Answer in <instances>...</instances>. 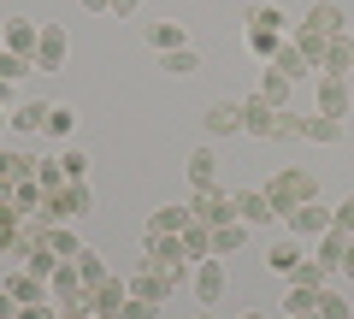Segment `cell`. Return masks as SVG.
Instances as JSON below:
<instances>
[{
  "instance_id": "obj_48",
  "label": "cell",
  "mask_w": 354,
  "mask_h": 319,
  "mask_svg": "<svg viewBox=\"0 0 354 319\" xmlns=\"http://www.w3.org/2000/svg\"><path fill=\"white\" fill-rule=\"evenodd\" d=\"M337 272H342V278H354V243H348V255H342V266H337Z\"/></svg>"
},
{
  "instance_id": "obj_16",
  "label": "cell",
  "mask_w": 354,
  "mask_h": 319,
  "mask_svg": "<svg viewBox=\"0 0 354 319\" xmlns=\"http://www.w3.org/2000/svg\"><path fill=\"white\" fill-rule=\"evenodd\" d=\"M319 71H325V77H348V71H354V42H348V30L325 42V65H319Z\"/></svg>"
},
{
  "instance_id": "obj_34",
  "label": "cell",
  "mask_w": 354,
  "mask_h": 319,
  "mask_svg": "<svg viewBox=\"0 0 354 319\" xmlns=\"http://www.w3.org/2000/svg\"><path fill=\"white\" fill-rule=\"evenodd\" d=\"M160 65H165V71H171V77H189V71H195V65H201V60H195L189 48H171V53H160Z\"/></svg>"
},
{
  "instance_id": "obj_26",
  "label": "cell",
  "mask_w": 354,
  "mask_h": 319,
  "mask_svg": "<svg viewBox=\"0 0 354 319\" xmlns=\"http://www.w3.org/2000/svg\"><path fill=\"white\" fill-rule=\"evenodd\" d=\"M71 266H77V278H83V284H88V290H95V284H106V278H113V272H106V260H101V255H95V248H83V255H77V260H71Z\"/></svg>"
},
{
  "instance_id": "obj_56",
  "label": "cell",
  "mask_w": 354,
  "mask_h": 319,
  "mask_svg": "<svg viewBox=\"0 0 354 319\" xmlns=\"http://www.w3.org/2000/svg\"><path fill=\"white\" fill-rule=\"evenodd\" d=\"M348 42H354V30H348Z\"/></svg>"
},
{
  "instance_id": "obj_44",
  "label": "cell",
  "mask_w": 354,
  "mask_h": 319,
  "mask_svg": "<svg viewBox=\"0 0 354 319\" xmlns=\"http://www.w3.org/2000/svg\"><path fill=\"white\" fill-rule=\"evenodd\" d=\"M290 136H301V118L283 107V113H278V142H290Z\"/></svg>"
},
{
  "instance_id": "obj_7",
  "label": "cell",
  "mask_w": 354,
  "mask_h": 319,
  "mask_svg": "<svg viewBox=\"0 0 354 319\" xmlns=\"http://www.w3.org/2000/svg\"><path fill=\"white\" fill-rule=\"evenodd\" d=\"M65 53H71V36H65V24H41V42H36V71H59Z\"/></svg>"
},
{
  "instance_id": "obj_21",
  "label": "cell",
  "mask_w": 354,
  "mask_h": 319,
  "mask_svg": "<svg viewBox=\"0 0 354 319\" xmlns=\"http://www.w3.org/2000/svg\"><path fill=\"white\" fill-rule=\"evenodd\" d=\"M195 290H201V302H218L225 295V266L218 260H195Z\"/></svg>"
},
{
  "instance_id": "obj_38",
  "label": "cell",
  "mask_w": 354,
  "mask_h": 319,
  "mask_svg": "<svg viewBox=\"0 0 354 319\" xmlns=\"http://www.w3.org/2000/svg\"><path fill=\"white\" fill-rule=\"evenodd\" d=\"M36 183H41V190H59V183H65V172H59V160H36Z\"/></svg>"
},
{
  "instance_id": "obj_35",
  "label": "cell",
  "mask_w": 354,
  "mask_h": 319,
  "mask_svg": "<svg viewBox=\"0 0 354 319\" xmlns=\"http://www.w3.org/2000/svg\"><path fill=\"white\" fill-rule=\"evenodd\" d=\"M301 266V243H278L272 248V272H295Z\"/></svg>"
},
{
  "instance_id": "obj_9",
  "label": "cell",
  "mask_w": 354,
  "mask_h": 319,
  "mask_svg": "<svg viewBox=\"0 0 354 319\" xmlns=\"http://www.w3.org/2000/svg\"><path fill=\"white\" fill-rule=\"evenodd\" d=\"M236 219L260 230V225H272V219H278V201H272L266 190H242V195H236Z\"/></svg>"
},
{
  "instance_id": "obj_20",
  "label": "cell",
  "mask_w": 354,
  "mask_h": 319,
  "mask_svg": "<svg viewBox=\"0 0 354 319\" xmlns=\"http://www.w3.org/2000/svg\"><path fill=\"white\" fill-rule=\"evenodd\" d=\"M290 89H295V83H290V77L278 71V65H260V89H254V95H260V101L283 107V101H290Z\"/></svg>"
},
{
  "instance_id": "obj_8",
  "label": "cell",
  "mask_w": 354,
  "mask_h": 319,
  "mask_svg": "<svg viewBox=\"0 0 354 319\" xmlns=\"http://www.w3.org/2000/svg\"><path fill=\"white\" fill-rule=\"evenodd\" d=\"M278 113H283V107L248 95V101H242V130H248V136H278Z\"/></svg>"
},
{
  "instance_id": "obj_24",
  "label": "cell",
  "mask_w": 354,
  "mask_h": 319,
  "mask_svg": "<svg viewBox=\"0 0 354 319\" xmlns=\"http://www.w3.org/2000/svg\"><path fill=\"white\" fill-rule=\"evenodd\" d=\"M41 284H48V278H36V272H12V278H6V290H12L18 307H30V302H41Z\"/></svg>"
},
{
  "instance_id": "obj_1",
  "label": "cell",
  "mask_w": 354,
  "mask_h": 319,
  "mask_svg": "<svg viewBox=\"0 0 354 319\" xmlns=\"http://www.w3.org/2000/svg\"><path fill=\"white\" fill-rule=\"evenodd\" d=\"M148 272H160L165 284H177L183 272H189V248H183V237H148V260H142Z\"/></svg>"
},
{
  "instance_id": "obj_2",
  "label": "cell",
  "mask_w": 354,
  "mask_h": 319,
  "mask_svg": "<svg viewBox=\"0 0 354 319\" xmlns=\"http://www.w3.org/2000/svg\"><path fill=\"white\" fill-rule=\"evenodd\" d=\"M88 207H95V195H88V183H83V178H65L59 190L48 195V207H41V219H48V225H59V219H77V213H88Z\"/></svg>"
},
{
  "instance_id": "obj_30",
  "label": "cell",
  "mask_w": 354,
  "mask_h": 319,
  "mask_svg": "<svg viewBox=\"0 0 354 319\" xmlns=\"http://www.w3.org/2000/svg\"><path fill=\"white\" fill-rule=\"evenodd\" d=\"M148 42L160 53H171V48H183V24H171V18H165V24H148Z\"/></svg>"
},
{
  "instance_id": "obj_47",
  "label": "cell",
  "mask_w": 354,
  "mask_h": 319,
  "mask_svg": "<svg viewBox=\"0 0 354 319\" xmlns=\"http://www.w3.org/2000/svg\"><path fill=\"white\" fill-rule=\"evenodd\" d=\"M136 6H142V0H113V18H130Z\"/></svg>"
},
{
  "instance_id": "obj_37",
  "label": "cell",
  "mask_w": 354,
  "mask_h": 319,
  "mask_svg": "<svg viewBox=\"0 0 354 319\" xmlns=\"http://www.w3.org/2000/svg\"><path fill=\"white\" fill-rule=\"evenodd\" d=\"M71 130H77V113L71 107H53L48 113V136H71Z\"/></svg>"
},
{
  "instance_id": "obj_36",
  "label": "cell",
  "mask_w": 354,
  "mask_h": 319,
  "mask_svg": "<svg viewBox=\"0 0 354 319\" xmlns=\"http://www.w3.org/2000/svg\"><path fill=\"white\" fill-rule=\"evenodd\" d=\"M290 278H295V284H307V290H325V266H319V260H301Z\"/></svg>"
},
{
  "instance_id": "obj_43",
  "label": "cell",
  "mask_w": 354,
  "mask_h": 319,
  "mask_svg": "<svg viewBox=\"0 0 354 319\" xmlns=\"http://www.w3.org/2000/svg\"><path fill=\"white\" fill-rule=\"evenodd\" d=\"M330 225H337V230H348V237H354V195H348V201H337V207H330Z\"/></svg>"
},
{
  "instance_id": "obj_54",
  "label": "cell",
  "mask_w": 354,
  "mask_h": 319,
  "mask_svg": "<svg viewBox=\"0 0 354 319\" xmlns=\"http://www.w3.org/2000/svg\"><path fill=\"white\" fill-rule=\"evenodd\" d=\"M195 319H213V313H195Z\"/></svg>"
},
{
  "instance_id": "obj_17",
  "label": "cell",
  "mask_w": 354,
  "mask_h": 319,
  "mask_svg": "<svg viewBox=\"0 0 354 319\" xmlns=\"http://www.w3.org/2000/svg\"><path fill=\"white\" fill-rule=\"evenodd\" d=\"M195 219H189V207H153V219H148V237H183Z\"/></svg>"
},
{
  "instance_id": "obj_27",
  "label": "cell",
  "mask_w": 354,
  "mask_h": 319,
  "mask_svg": "<svg viewBox=\"0 0 354 319\" xmlns=\"http://www.w3.org/2000/svg\"><path fill=\"white\" fill-rule=\"evenodd\" d=\"M248 24H254V30H272V36H283V30H290V12H283V6H254Z\"/></svg>"
},
{
  "instance_id": "obj_13",
  "label": "cell",
  "mask_w": 354,
  "mask_h": 319,
  "mask_svg": "<svg viewBox=\"0 0 354 319\" xmlns=\"http://www.w3.org/2000/svg\"><path fill=\"white\" fill-rule=\"evenodd\" d=\"M319 113H325V118H348L354 113L348 83H342V77H319Z\"/></svg>"
},
{
  "instance_id": "obj_40",
  "label": "cell",
  "mask_w": 354,
  "mask_h": 319,
  "mask_svg": "<svg viewBox=\"0 0 354 319\" xmlns=\"http://www.w3.org/2000/svg\"><path fill=\"white\" fill-rule=\"evenodd\" d=\"M18 225H24V219H18L12 207H0V248H18Z\"/></svg>"
},
{
  "instance_id": "obj_55",
  "label": "cell",
  "mask_w": 354,
  "mask_h": 319,
  "mask_svg": "<svg viewBox=\"0 0 354 319\" xmlns=\"http://www.w3.org/2000/svg\"><path fill=\"white\" fill-rule=\"evenodd\" d=\"M301 319H319V313H301Z\"/></svg>"
},
{
  "instance_id": "obj_5",
  "label": "cell",
  "mask_w": 354,
  "mask_h": 319,
  "mask_svg": "<svg viewBox=\"0 0 354 319\" xmlns=\"http://www.w3.org/2000/svg\"><path fill=\"white\" fill-rule=\"evenodd\" d=\"M283 225H290V237H325V230H330V207H319V195H313V201L290 207Z\"/></svg>"
},
{
  "instance_id": "obj_32",
  "label": "cell",
  "mask_w": 354,
  "mask_h": 319,
  "mask_svg": "<svg viewBox=\"0 0 354 319\" xmlns=\"http://www.w3.org/2000/svg\"><path fill=\"white\" fill-rule=\"evenodd\" d=\"M319 319H354V302L337 290H319Z\"/></svg>"
},
{
  "instance_id": "obj_39",
  "label": "cell",
  "mask_w": 354,
  "mask_h": 319,
  "mask_svg": "<svg viewBox=\"0 0 354 319\" xmlns=\"http://www.w3.org/2000/svg\"><path fill=\"white\" fill-rule=\"evenodd\" d=\"M118 319H160V302H142V295H130V302L118 307Z\"/></svg>"
},
{
  "instance_id": "obj_29",
  "label": "cell",
  "mask_w": 354,
  "mask_h": 319,
  "mask_svg": "<svg viewBox=\"0 0 354 319\" xmlns=\"http://www.w3.org/2000/svg\"><path fill=\"white\" fill-rule=\"evenodd\" d=\"M183 248H189V260H213V230L189 225V230H183Z\"/></svg>"
},
{
  "instance_id": "obj_6",
  "label": "cell",
  "mask_w": 354,
  "mask_h": 319,
  "mask_svg": "<svg viewBox=\"0 0 354 319\" xmlns=\"http://www.w3.org/2000/svg\"><path fill=\"white\" fill-rule=\"evenodd\" d=\"M48 284H53V307H88V295H95L83 278H77L71 260H65V266H53V278H48Z\"/></svg>"
},
{
  "instance_id": "obj_3",
  "label": "cell",
  "mask_w": 354,
  "mask_h": 319,
  "mask_svg": "<svg viewBox=\"0 0 354 319\" xmlns=\"http://www.w3.org/2000/svg\"><path fill=\"white\" fill-rule=\"evenodd\" d=\"M189 219L195 225H230V219H236V195H225L218 190V183H207V190H195V201H189Z\"/></svg>"
},
{
  "instance_id": "obj_42",
  "label": "cell",
  "mask_w": 354,
  "mask_h": 319,
  "mask_svg": "<svg viewBox=\"0 0 354 319\" xmlns=\"http://www.w3.org/2000/svg\"><path fill=\"white\" fill-rule=\"evenodd\" d=\"M59 172H65V178H83V172H88V154L65 148V154H59Z\"/></svg>"
},
{
  "instance_id": "obj_51",
  "label": "cell",
  "mask_w": 354,
  "mask_h": 319,
  "mask_svg": "<svg viewBox=\"0 0 354 319\" xmlns=\"http://www.w3.org/2000/svg\"><path fill=\"white\" fill-rule=\"evenodd\" d=\"M6 101H12V83H6V77H0V107H6Z\"/></svg>"
},
{
  "instance_id": "obj_15",
  "label": "cell",
  "mask_w": 354,
  "mask_h": 319,
  "mask_svg": "<svg viewBox=\"0 0 354 319\" xmlns=\"http://www.w3.org/2000/svg\"><path fill=\"white\" fill-rule=\"evenodd\" d=\"M266 65H278V71L290 77V83H301V77L313 71V60H307V48H301V42H283V48L272 53V60H266Z\"/></svg>"
},
{
  "instance_id": "obj_41",
  "label": "cell",
  "mask_w": 354,
  "mask_h": 319,
  "mask_svg": "<svg viewBox=\"0 0 354 319\" xmlns=\"http://www.w3.org/2000/svg\"><path fill=\"white\" fill-rule=\"evenodd\" d=\"M24 71H36V65H30V60H18V53H0V77H6V83H18Z\"/></svg>"
},
{
  "instance_id": "obj_53",
  "label": "cell",
  "mask_w": 354,
  "mask_h": 319,
  "mask_svg": "<svg viewBox=\"0 0 354 319\" xmlns=\"http://www.w3.org/2000/svg\"><path fill=\"white\" fill-rule=\"evenodd\" d=\"M88 319H106V313H88Z\"/></svg>"
},
{
  "instance_id": "obj_50",
  "label": "cell",
  "mask_w": 354,
  "mask_h": 319,
  "mask_svg": "<svg viewBox=\"0 0 354 319\" xmlns=\"http://www.w3.org/2000/svg\"><path fill=\"white\" fill-rule=\"evenodd\" d=\"M88 12H113V0H83Z\"/></svg>"
},
{
  "instance_id": "obj_4",
  "label": "cell",
  "mask_w": 354,
  "mask_h": 319,
  "mask_svg": "<svg viewBox=\"0 0 354 319\" xmlns=\"http://www.w3.org/2000/svg\"><path fill=\"white\" fill-rule=\"evenodd\" d=\"M266 195H272V201H278V213H290V207L313 201V195H319V183L307 178V172H278V178L266 183Z\"/></svg>"
},
{
  "instance_id": "obj_11",
  "label": "cell",
  "mask_w": 354,
  "mask_h": 319,
  "mask_svg": "<svg viewBox=\"0 0 354 319\" xmlns=\"http://www.w3.org/2000/svg\"><path fill=\"white\" fill-rule=\"evenodd\" d=\"M301 30H307V36H319V42H330V36H342L348 24H342V6H330V0H319L313 12L301 18Z\"/></svg>"
},
{
  "instance_id": "obj_45",
  "label": "cell",
  "mask_w": 354,
  "mask_h": 319,
  "mask_svg": "<svg viewBox=\"0 0 354 319\" xmlns=\"http://www.w3.org/2000/svg\"><path fill=\"white\" fill-rule=\"evenodd\" d=\"M18 319H59V307L53 302H30V307H18Z\"/></svg>"
},
{
  "instance_id": "obj_28",
  "label": "cell",
  "mask_w": 354,
  "mask_h": 319,
  "mask_svg": "<svg viewBox=\"0 0 354 319\" xmlns=\"http://www.w3.org/2000/svg\"><path fill=\"white\" fill-rule=\"evenodd\" d=\"M48 255H53V260H77V255H83V243H77L71 230H59V225H48Z\"/></svg>"
},
{
  "instance_id": "obj_52",
  "label": "cell",
  "mask_w": 354,
  "mask_h": 319,
  "mask_svg": "<svg viewBox=\"0 0 354 319\" xmlns=\"http://www.w3.org/2000/svg\"><path fill=\"white\" fill-rule=\"evenodd\" d=\"M242 319H266V313H242Z\"/></svg>"
},
{
  "instance_id": "obj_18",
  "label": "cell",
  "mask_w": 354,
  "mask_h": 319,
  "mask_svg": "<svg viewBox=\"0 0 354 319\" xmlns=\"http://www.w3.org/2000/svg\"><path fill=\"white\" fill-rule=\"evenodd\" d=\"M348 243H354L348 230H337V225H330L325 237H319V255H313V260H319L325 272H337V266H342V255H348Z\"/></svg>"
},
{
  "instance_id": "obj_31",
  "label": "cell",
  "mask_w": 354,
  "mask_h": 319,
  "mask_svg": "<svg viewBox=\"0 0 354 319\" xmlns=\"http://www.w3.org/2000/svg\"><path fill=\"white\" fill-rule=\"evenodd\" d=\"M283 307H290V319H301V313H319V290H307V284H295V290L283 295Z\"/></svg>"
},
{
  "instance_id": "obj_46",
  "label": "cell",
  "mask_w": 354,
  "mask_h": 319,
  "mask_svg": "<svg viewBox=\"0 0 354 319\" xmlns=\"http://www.w3.org/2000/svg\"><path fill=\"white\" fill-rule=\"evenodd\" d=\"M0 319H18V302H12V290L0 284Z\"/></svg>"
},
{
  "instance_id": "obj_25",
  "label": "cell",
  "mask_w": 354,
  "mask_h": 319,
  "mask_svg": "<svg viewBox=\"0 0 354 319\" xmlns=\"http://www.w3.org/2000/svg\"><path fill=\"white\" fill-rule=\"evenodd\" d=\"M301 136H307V142H342V118L313 113V118H301Z\"/></svg>"
},
{
  "instance_id": "obj_14",
  "label": "cell",
  "mask_w": 354,
  "mask_h": 319,
  "mask_svg": "<svg viewBox=\"0 0 354 319\" xmlns=\"http://www.w3.org/2000/svg\"><path fill=\"white\" fill-rule=\"evenodd\" d=\"M36 42H41V24H30V18H12V24H6V53H18V60L36 65Z\"/></svg>"
},
{
  "instance_id": "obj_49",
  "label": "cell",
  "mask_w": 354,
  "mask_h": 319,
  "mask_svg": "<svg viewBox=\"0 0 354 319\" xmlns=\"http://www.w3.org/2000/svg\"><path fill=\"white\" fill-rule=\"evenodd\" d=\"M59 319H88V307H59Z\"/></svg>"
},
{
  "instance_id": "obj_19",
  "label": "cell",
  "mask_w": 354,
  "mask_h": 319,
  "mask_svg": "<svg viewBox=\"0 0 354 319\" xmlns=\"http://www.w3.org/2000/svg\"><path fill=\"white\" fill-rule=\"evenodd\" d=\"M207 130H213V136L242 130V101H213V107H207Z\"/></svg>"
},
{
  "instance_id": "obj_23",
  "label": "cell",
  "mask_w": 354,
  "mask_h": 319,
  "mask_svg": "<svg viewBox=\"0 0 354 319\" xmlns=\"http://www.w3.org/2000/svg\"><path fill=\"white\" fill-rule=\"evenodd\" d=\"M130 295H142V302H165V295H171V284H165L160 272H148V266H142L136 278H130Z\"/></svg>"
},
{
  "instance_id": "obj_22",
  "label": "cell",
  "mask_w": 354,
  "mask_h": 319,
  "mask_svg": "<svg viewBox=\"0 0 354 319\" xmlns=\"http://www.w3.org/2000/svg\"><path fill=\"white\" fill-rule=\"evenodd\" d=\"M248 230H254V225H242V219H230V225H213V255H236V248L248 243Z\"/></svg>"
},
{
  "instance_id": "obj_12",
  "label": "cell",
  "mask_w": 354,
  "mask_h": 319,
  "mask_svg": "<svg viewBox=\"0 0 354 319\" xmlns=\"http://www.w3.org/2000/svg\"><path fill=\"white\" fill-rule=\"evenodd\" d=\"M48 113H53L48 101H18L12 113H6V130H12V136H30V130H48Z\"/></svg>"
},
{
  "instance_id": "obj_10",
  "label": "cell",
  "mask_w": 354,
  "mask_h": 319,
  "mask_svg": "<svg viewBox=\"0 0 354 319\" xmlns=\"http://www.w3.org/2000/svg\"><path fill=\"white\" fill-rule=\"evenodd\" d=\"M130 302V278H106V284H95V295H88V313H106V319H118V307Z\"/></svg>"
},
{
  "instance_id": "obj_33",
  "label": "cell",
  "mask_w": 354,
  "mask_h": 319,
  "mask_svg": "<svg viewBox=\"0 0 354 319\" xmlns=\"http://www.w3.org/2000/svg\"><path fill=\"white\" fill-rule=\"evenodd\" d=\"M189 183H195V190L213 183V148H195V154H189Z\"/></svg>"
}]
</instances>
